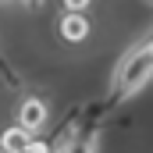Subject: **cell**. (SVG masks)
<instances>
[{
  "mask_svg": "<svg viewBox=\"0 0 153 153\" xmlns=\"http://www.w3.org/2000/svg\"><path fill=\"white\" fill-rule=\"evenodd\" d=\"M150 78H153V61H150V39H146V43H135L132 50H125V57L114 64L111 93H114V100H132Z\"/></svg>",
  "mask_w": 153,
  "mask_h": 153,
  "instance_id": "6da1fadb",
  "label": "cell"
},
{
  "mask_svg": "<svg viewBox=\"0 0 153 153\" xmlns=\"http://www.w3.org/2000/svg\"><path fill=\"white\" fill-rule=\"evenodd\" d=\"M18 125L29 128V132L43 128V125H46V103H43L39 96H25L22 107H18Z\"/></svg>",
  "mask_w": 153,
  "mask_h": 153,
  "instance_id": "7a4b0ae2",
  "label": "cell"
},
{
  "mask_svg": "<svg viewBox=\"0 0 153 153\" xmlns=\"http://www.w3.org/2000/svg\"><path fill=\"white\" fill-rule=\"evenodd\" d=\"M61 36L68 39V43H82V39L89 36V18L82 11H68L61 18Z\"/></svg>",
  "mask_w": 153,
  "mask_h": 153,
  "instance_id": "3957f363",
  "label": "cell"
},
{
  "mask_svg": "<svg viewBox=\"0 0 153 153\" xmlns=\"http://www.w3.org/2000/svg\"><path fill=\"white\" fill-rule=\"evenodd\" d=\"M29 143H32V132L22 128V125H11V128L0 135V150H4V153H22Z\"/></svg>",
  "mask_w": 153,
  "mask_h": 153,
  "instance_id": "277c9868",
  "label": "cell"
},
{
  "mask_svg": "<svg viewBox=\"0 0 153 153\" xmlns=\"http://www.w3.org/2000/svg\"><path fill=\"white\" fill-rule=\"evenodd\" d=\"M96 150H100V132H89L82 139H71L61 153H96Z\"/></svg>",
  "mask_w": 153,
  "mask_h": 153,
  "instance_id": "5b68a950",
  "label": "cell"
},
{
  "mask_svg": "<svg viewBox=\"0 0 153 153\" xmlns=\"http://www.w3.org/2000/svg\"><path fill=\"white\" fill-rule=\"evenodd\" d=\"M22 153H53V146H50L46 139H32V143H29Z\"/></svg>",
  "mask_w": 153,
  "mask_h": 153,
  "instance_id": "8992f818",
  "label": "cell"
},
{
  "mask_svg": "<svg viewBox=\"0 0 153 153\" xmlns=\"http://www.w3.org/2000/svg\"><path fill=\"white\" fill-rule=\"evenodd\" d=\"M61 4H64V11H85L93 0H61Z\"/></svg>",
  "mask_w": 153,
  "mask_h": 153,
  "instance_id": "52a82bcc",
  "label": "cell"
},
{
  "mask_svg": "<svg viewBox=\"0 0 153 153\" xmlns=\"http://www.w3.org/2000/svg\"><path fill=\"white\" fill-rule=\"evenodd\" d=\"M150 61H153V39H150Z\"/></svg>",
  "mask_w": 153,
  "mask_h": 153,
  "instance_id": "ba28073f",
  "label": "cell"
},
{
  "mask_svg": "<svg viewBox=\"0 0 153 153\" xmlns=\"http://www.w3.org/2000/svg\"><path fill=\"white\" fill-rule=\"evenodd\" d=\"M25 4H36V0H25Z\"/></svg>",
  "mask_w": 153,
  "mask_h": 153,
  "instance_id": "9c48e42d",
  "label": "cell"
},
{
  "mask_svg": "<svg viewBox=\"0 0 153 153\" xmlns=\"http://www.w3.org/2000/svg\"><path fill=\"white\" fill-rule=\"evenodd\" d=\"M0 153H4V150H0Z\"/></svg>",
  "mask_w": 153,
  "mask_h": 153,
  "instance_id": "30bf717a",
  "label": "cell"
}]
</instances>
